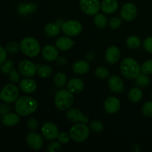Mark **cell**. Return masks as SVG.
Masks as SVG:
<instances>
[{"mask_svg":"<svg viewBox=\"0 0 152 152\" xmlns=\"http://www.w3.org/2000/svg\"><path fill=\"white\" fill-rule=\"evenodd\" d=\"M53 73V69L50 66L48 65H42L37 68V74L39 77L42 78H48L50 77Z\"/></svg>","mask_w":152,"mask_h":152,"instance_id":"f546056e","label":"cell"},{"mask_svg":"<svg viewBox=\"0 0 152 152\" xmlns=\"http://www.w3.org/2000/svg\"><path fill=\"white\" fill-rule=\"evenodd\" d=\"M0 129H1V123H0Z\"/></svg>","mask_w":152,"mask_h":152,"instance_id":"7dc6e473","label":"cell"},{"mask_svg":"<svg viewBox=\"0 0 152 152\" xmlns=\"http://www.w3.org/2000/svg\"><path fill=\"white\" fill-rule=\"evenodd\" d=\"M62 149V146L59 142L53 141L48 145L47 151L48 152H59Z\"/></svg>","mask_w":152,"mask_h":152,"instance_id":"f35d334b","label":"cell"},{"mask_svg":"<svg viewBox=\"0 0 152 152\" xmlns=\"http://www.w3.org/2000/svg\"><path fill=\"white\" fill-rule=\"evenodd\" d=\"M10 108L6 104H0V116H3L9 112Z\"/></svg>","mask_w":152,"mask_h":152,"instance_id":"f6af8a7d","label":"cell"},{"mask_svg":"<svg viewBox=\"0 0 152 152\" xmlns=\"http://www.w3.org/2000/svg\"><path fill=\"white\" fill-rule=\"evenodd\" d=\"M142 113L145 117H152V101H148L142 105Z\"/></svg>","mask_w":152,"mask_h":152,"instance_id":"d590c367","label":"cell"},{"mask_svg":"<svg viewBox=\"0 0 152 152\" xmlns=\"http://www.w3.org/2000/svg\"><path fill=\"white\" fill-rule=\"evenodd\" d=\"M109 71L105 67H99L95 70L94 74L99 80H104L106 79L109 76Z\"/></svg>","mask_w":152,"mask_h":152,"instance_id":"836d02e7","label":"cell"},{"mask_svg":"<svg viewBox=\"0 0 152 152\" xmlns=\"http://www.w3.org/2000/svg\"><path fill=\"white\" fill-rule=\"evenodd\" d=\"M94 23L96 28H99V29H103L107 25L108 20H107L106 16L103 13H97L96 15H94Z\"/></svg>","mask_w":152,"mask_h":152,"instance_id":"83f0119b","label":"cell"},{"mask_svg":"<svg viewBox=\"0 0 152 152\" xmlns=\"http://www.w3.org/2000/svg\"><path fill=\"white\" fill-rule=\"evenodd\" d=\"M38 108V102L29 96H23L18 98L15 103V110L19 116L26 117L35 112Z\"/></svg>","mask_w":152,"mask_h":152,"instance_id":"6da1fadb","label":"cell"},{"mask_svg":"<svg viewBox=\"0 0 152 152\" xmlns=\"http://www.w3.org/2000/svg\"><path fill=\"white\" fill-rule=\"evenodd\" d=\"M26 142L28 146L34 150H39L42 148L44 144V141L41 135L34 132H31L27 135Z\"/></svg>","mask_w":152,"mask_h":152,"instance_id":"4fadbf2b","label":"cell"},{"mask_svg":"<svg viewBox=\"0 0 152 152\" xmlns=\"http://www.w3.org/2000/svg\"><path fill=\"white\" fill-rule=\"evenodd\" d=\"M84 83L80 78H73L68 81L67 84V88L71 93L76 94H79L84 89Z\"/></svg>","mask_w":152,"mask_h":152,"instance_id":"44dd1931","label":"cell"},{"mask_svg":"<svg viewBox=\"0 0 152 152\" xmlns=\"http://www.w3.org/2000/svg\"><path fill=\"white\" fill-rule=\"evenodd\" d=\"M9 80L13 83H16L20 80V75L16 70L12 69L10 72L8 73Z\"/></svg>","mask_w":152,"mask_h":152,"instance_id":"ab89813d","label":"cell"},{"mask_svg":"<svg viewBox=\"0 0 152 152\" xmlns=\"http://www.w3.org/2000/svg\"><path fill=\"white\" fill-rule=\"evenodd\" d=\"M57 139L60 143L66 144L70 141L71 137H70L69 134H68L67 132H61V133L59 134Z\"/></svg>","mask_w":152,"mask_h":152,"instance_id":"60d3db41","label":"cell"},{"mask_svg":"<svg viewBox=\"0 0 152 152\" xmlns=\"http://www.w3.org/2000/svg\"><path fill=\"white\" fill-rule=\"evenodd\" d=\"M74 101V94L67 89H61L55 94L54 105L60 111H67L72 106Z\"/></svg>","mask_w":152,"mask_h":152,"instance_id":"3957f363","label":"cell"},{"mask_svg":"<svg viewBox=\"0 0 152 152\" xmlns=\"http://www.w3.org/2000/svg\"><path fill=\"white\" fill-rule=\"evenodd\" d=\"M41 132L43 137L49 141H53L57 139L59 134L57 126L51 122H48L45 123L42 127Z\"/></svg>","mask_w":152,"mask_h":152,"instance_id":"9c48e42d","label":"cell"},{"mask_svg":"<svg viewBox=\"0 0 152 152\" xmlns=\"http://www.w3.org/2000/svg\"><path fill=\"white\" fill-rule=\"evenodd\" d=\"M5 50L7 53L13 55L19 52V50H20V48H19V45L16 42H10L6 45Z\"/></svg>","mask_w":152,"mask_h":152,"instance_id":"1f68e13d","label":"cell"},{"mask_svg":"<svg viewBox=\"0 0 152 152\" xmlns=\"http://www.w3.org/2000/svg\"><path fill=\"white\" fill-rule=\"evenodd\" d=\"M61 26L58 23H54V22H50L48 23L45 26L44 31L47 36L50 37H56L59 34L61 31Z\"/></svg>","mask_w":152,"mask_h":152,"instance_id":"d4e9b609","label":"cell"},{"mask_svg":"<svg viewBox=\"0 0 152 152\" xmlns=\"http://www.w3.org/2000/svg\"><path fill=\"white\" fill-rule=\"evenodd\" d=\"M72 70L74 74L83 75L88 72L90 70V65L86 60H78L74 63Z\"/></svg>","mask_w":152,"mask_h":152,"instance_id":"603a6c76","label":"cell"},{"mask_svg":"<svg viewBox=\"0 0 152 152\" xmlns=\"http://www.w3.org/2000/svg\"><path fill=\"white\" fill-rule=\"evenodd\" d=\"M54 86L58 88H62L67 83V77L65 74L62 72H58L54 75L53 78Z\"/></svg>","mask_w":152,"mask_h":152,"instance_id":"4316f807","label":"cell"},{"mask_svg":"<svg viewBox=\"0 0 152 152\" xmlns=\"http://www.w3.org/2000/svg\"><path fill=\"white\" fill-rule=\"evenodd\" d=\"M27 126H28V129L31 131H34L36 129H37L39 126V123L38 120L36 118L34 117H31L29 120H28V123H27Z\"/></svg>","mask_w":152,"mask_h":152,"instance_id":"b9f144b4","label":"cell"},{"mask_svg":"<svg viewBox=\"0 0 152 152\" xmlns=\"http://www.w3.org/2000/svg\"><path fill=\"white\" fill-rule=\"evenodd\" d=\"M150 78L145 74H139L135 79V83L140 87H147L150 84Z\"/></svg>","mask_w":152,"mask_h":152,"instance_id":"4dcf8cb0","label":"cell"},{"mask_svg":"<svg viewBox=\"0 0 152 152\" xmlns=\"http://www.w3.org/2000/svg\"><path fill=\"white\" fill-rule=\"evenodd\" d=\"M66 117L68 121L74 123H88V117H86L80 109L77 108H69L67 110Z\"/></svg>","mask_w":152,"mask_h":152,"instance_id":"7c38bea8","label":"cell"},{"mask_svg":"<svg viewBox=\"0 0 152 152\" xmlns=\"http://www.w3.org/2000/svg\"><path fill=\"white\" fill-rule=\"evenodd\" d=\"M89 128L94 132L99 133L102 132L104 129V125L99 120H93L89 123Z\"/></svg>","mask_w":152,"mask_h":152,"instance_id":"d6a6232c","label":"cell"},{"mask_svg":"<svg viewBox=\"0 0 152 152\" xmlns=\"http://www.w3.org/2000/svg\"><path fill=\"white\" fill-rule=\"evenodd\" d=\"M108 86L110 90L114 94H121L124 90V83L117 75H113L108 79Z\"/></svg>","mask_w":152,"mask_h":152,"instance_id":"5bb4252c","label":"cell"},{"mask_svg":"<svg viewBox=\"0 0 152 152\" xmlns=\"http://www.w3.org/2000/svg\"><path fill=\"white\" fill-rule=\"evenodd\" d=\"M126 45L129 48L132 49V50L138 48L141 45L140 39L136 36H131L128 37L126 39Z\"/></svg>","mask_w":152,"mask_h":152,"instance_id":"f1b7e54d","label":"cell"},{"mask_svg":"<svg viewBox=\"0 0 152 152\" xmlns=\"http://www.w3.org/2000/svg\"><path fill=\"white\" fill-rule=\"evenodd\" d=\"M119 7L117 0H103L101 3V10L107 14L115 13Z\"/></svg>","mask_w":152,"mask_h":152,"instance_id":"cb8c5ba5","label":"cell"},{"mask_svg":"<svg viewBox=\"0 0 152 152\" xmlns=\"http://www.w3.org/2000/svg\"><path fill=\"white\" fill-rule=\"evenodd\" d=\"M104 108L108 114H115L120 108V101L116 96H109L104 102Z\"/></svg>","mask_w":152,"mask_h":152,"instance_id":"2e32d148","label":"cell"},{"mask_svg":"<svg viewBox=\"0 0 152 152\" xmlns=\"http://www.w3.org/2000/svg\"><path fill=\"white\" fill-rule=\"evenodd\" d=\"M7 53L6 51L5 48H3L2 46L0 45V65L4 63L7 59Z\"/></svg>","mask_w":152,"mask_h":152,"instance_id":"ee69618b","label":"cell"},{"mask_svg":"<svg viewBox=\"0 0 152 152\" xmlns=\"http://www.w3.org/2000/svg\"><path fill=\"white\" fill-rule=\"evenodd\" d=\"M19 96V88L12 83L5 85L0 91V99L6 103H13L16 102Z\"/></svg>","mask_w":152,"mask_h":152,"instance_id":"8992f818","label":"cell"},{"mask_svg":"<svg viewBox=\"0 0 152 152\" xmlns=\"http://www.w3.org/2000/svg\"><path fill=\"white\" fill-rule=\"evenodd\" d=\"M56 48L62 51H66L72 48L73 46L75 45V42L71 38L67 37H62L57 39L55 42Z\"/></svg>","mask_w":152,"mask_h":152,"instance_id":"ffe728a7","label":"cell"},{"mask_svg":"<svg viewBox=\"0 0 152 152\" xmlns=\"http://www.w3.org/2000/svg\"><path fill=\"white\" fill-rule=\"evenodd\" d=\"M129 100L132 102L133 103H137L138 102L141 100L142 97V92L140 88H132L129 92L128 94Z\"/></svg>","mask_w":152,"mask_h":152,"instance_id":"484cf974","label":"cell"},{"mask_svg":"<svg viewBox=\"0 0 152 152\" xmlns=\"http://www.w3.org/2000/svg\"><path fill=\"white\" fill-rule=\"evenodd\" d=\"M141 71L147 75L152 74V59H148L142 64L141 66Z\"/></svg>","mask_w":152,"mask_h":152,"instance_id":"8d00e7d4","label":"cell"},{"mask_svg":"<svg viewBox=\"0 0 152 152\" xmlns=\"http://www.w3.org/2000/svg\"><path fill=\"white\" fill-rule=\"evenodd\" d=\"M20 50L29 57H36L40 53V45L39 42L34 37H25L19 43Z\"/></svg>","mask_w":152,"mask_h":152,"instance_id":"277c9868","label":"cell"},{"mask_svg":"<svg viewBox=\"0 0 152 152\" xmlns=\"http://www.w3.org/2000/svg\"><path fill=\"white\" fill-rule=\"evenodd\" d=\"M57 63L59 65H62V66H64L67 64V59H65V57L63 56H61V57H58L57 58Z\"/></svg>","mask_w":152,"mask_h":152,"instance_id":"bcb514c9","label":"cell"},{"mask_svg":"<svg viewBox=\"0 0 152 152\" xmlns=\"http://www.w3.org/2000/svg\"><path fill=\"white\" fill-rule=\"evenodd\" d=\"M37 5L35 3H20L16 7V11L21 16H28L37 11Z\"/></svg>","mask_w":152,"mask_h":152,"instance_id":"d6986e66","label":"cell"},{"mask_svg":"<svg viewBox=\"0 0 152 152\" xmlns=\"http://www.w3.org/2000/svg\"><path fill=\"white\" fill-rule=\"evenodd\" d=\"M137 14V8L136 5L132 2L126 3L122 7L120 10V16L123 20L126 22H132L136 18Z\"/></svg>","mask_w":152,"mask_h":152,"instance_id":"30bf717a","label":"cell"},{"mask_svg":"<svg viewBox=\"0 0 152 152\" xmlns=\"http://www.w3.org/2000/svg\"><path fill=\"white\" fill-rule=\"evenodd\" d=\"M19 120H20V117L17 113L16 114V113L8 112L1 117V123L7 127L16 126L19 123Z\"/></svg>","mask_w":152,"mask_h":152,"instance_id":"7402d4cb","label":"cell"},{"mask_svg":"<svg viewBox=\"0 0 152 152\" xmlns=\"http://www.w3.org/2000/svg\"><path fill=\"white\" fill-rule=\"evenodd\" d=\"M90 128L85 123H75L70 129L69 134L71 139L77 142H84L88 137Z\"/></svg>","mask_w":152,"mask_h":152,"instance_id":"5b68a950","label":"cell"},{"mask_svg":"<svg viewBox=\"0 0 152 152\" xmlns=\"http://www.w3.org/2000/svg\"><path fill=\"white\" fill-rule=\"evenodd\" d=\"M19 88L21 91L25 94H33L37 90V83L32 79H30V77H27V78L23 79L19 83Z\"/></svg>","mask_w":152,"mask_h":152,"instance_id":"ac0fdd59","label":"cell"},{"mask_svg":"<svg viewBox=\"0 0 152 152\" xmlns=\"http://www.w3.org/2000/svg\"><path fill=\"white\" fill-rule=\"evenodd\" d=\"M61 28L62 32L68 37H77L83 31L81 22L75 19H71L63 22Z\"/></svg>","mask_w":152,"mask_h":152,"instance_id":"52a82bcc","label":"cell"},{"mask_svg":"<svg viewBox=\"0 0 152 152\" xmlns=\"http://www.w3.org/2000/svg\"><path fill=\"white\" fill-rule=\"evenodd\" d=\"M120 72L126 79L134 80L139 74H140L141 67L133 58H125L120 64Z\"/></svg>","mask_w":152,"mask_h":152,"instance_id":"7a4b0ae2","label":"cell"},{"mask_svg":"<svg viewBox=\"0 0 152 152\" xmlns=\"http://www.w3.org/2000/svg\"><path fill=\"white\" fill-rule=\"evenodd\" d=\"M143 47L147 52L152 53V37H148L144 40Z\"/></svg>","mask_w":152,"mask_h":152,"instance_id":"7bdbcfd3","label":"cell"},{"mask_svg":"<svg viewBox=\"0 0 152 152\" xmlns=\"http://www.w3.org/2000/svg\"><path fill=\"white\" fill-rule=\"evenodd\" d=\"M42 55L45 60L52 62L57 59L59 56V52L56 47L55 48L51 45H47L42 50Z\"/></svg>","mask_w":152,"mask_h":152,"instance_id":"e0dca14e","label":"cell"},{"mask_svg":"<svg viewBox=\"0 0 152 152\" xmlns=\"http://www.w3.org/2000/svg\"><path fill=\"white\" fill-rule=\"evenodd\" d=\"M80 7L86 14L94 16L101 9V4L99 0H80Z\"/></svg>","mask_w":152,"mask_h":152,"instance_id":"ba28073f","label":"cell"},{"mask_svg":"<svg viewBox=\"0 0 152 152\" xmlns=\"http://www.w3.org/2000/svg\"><path fill=\"white\" fill-rule=\"evenodd\" d=\"M19 70L20 74L24 77H32L37 72V66L31 61L24 59L19 62Z\"/></svg>","mask_w":152,"mask_h":152,"instance_id":"8fae6325","label":"cell"},{"mask_svg":"<svg viewBox=\"0 0 152 152\" xmlns=\"http://www.w3.org/2000/svg\"><path fill=\"white\" fill-rule=\"evenodd\" d=\"M122 25V20L119 17H113L110 19L109 22H108V25H109L110 28L113 30L118 29L120 28Z\"/></svg>","mask_w":152,"mask_h":152,"instance_id":"74e56055","label":"cell"},{"mask_svg":"<svg viewBox=\"0 0 152 152\" xmlns=\"http://www.w3.org/2000/svg\"><path fill=\"white\" fill-rule=\"evenodd\" d=\"M120 50L117 46H110L105 53V59L110 65H114L119 61L120 57Z\"/></svg>","mask_w":152,"mask_h":152,"instance_id":"9a60e30c","label":"cell"},{"mask_svg":"<svg viewBox=\"0 0 152 152\" xmlns=\"http://www.w3.org/2000/svg\"><path fill=\"white\" fill-rule=\"evenodd\" d=\"M13 66H14V62L11 59H8V60H6L4 63H2L1 65V71L3 74H7L13 69Z\"/></svg>","mask_w":152,"mask_h":152,"instance_id":"e575fe53","label":"cell"}]
</instances>
